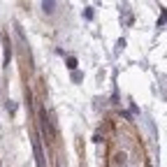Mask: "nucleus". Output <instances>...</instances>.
<instances>
[{"label": "nucleus", "mask_w": 167, "mask_h": 167, "mask_svg": "<svg viewBox=\"0 0 167 167\" xmlns=\"http://www.w3.org/2000/svg\"><path fill=\"white\" fill-rule=\"evenodd\" d=\"M42 7H44V12H53V3H44Z\"/></svg>", "instance_id": "nucleus-5"}, {"label": "nucleus", "mask_w": 167, "mask_h": 167, "mask_svg": "<svg viewBox=\"0 0 167 167\" xmlns=\"http://www.w3.org/2000/svg\"><path fill=\"white\" fill-rule=\"evenodd\" d=\"M40 125H42V132L46 135V142H56V130H53V121L46 118V111L40 109Z\"/></svg>", "instance_id": "nucleus-1"}, {"label": "nucleus", "mask_w": 167, "mask_h": 167, "mask_svg": "<svg viewBox=\"0 0 167 167\" xmlns=\"http://www.w3.org/2000/svg\"><path fill=\"white\" fill-rule=\"evenodd\" d=\"M33 148H35V160H37V167H44V153H42V146H40L37 139L33 142Z\"/></svg>", "instance_id": "nucleus-2"}, {"label": "nucleus", "mask_w": 167, "mask_h": 167, "mask_svg": "<svg viewBox=\"0 0 167 167\" xmlns=\"http://www.w3.org/2000/svg\"><path fill=\"white\" fill-rule=\"evenodd\" d=\"M114 165H125V156L123 153H116L114 156Z\"/></svg>", "instance_id": "nucleus-3"}, {"label": "nucleus", "mask_w": 167, "mask_h": 167, "mask_svg": "<svg viewBox=\"0 0 167 167\" xmlns=\"http://www.w3.org/2000/svg\"><path fill=\"white\" fill-rule=\"evenodd\" d=\"M67 65H70V67L74 70V67H77V61H74V58H67Z\"/></svg>", "instance_id": "nucleus-6"}, {"label": "nucleus", "mask_w": 167, "mask_h": 167, "mask_svg": "<svg viewBox=\"0 0 167 167\" xmlns=\"http://www.w3.org/2000/svg\"><path fill=\"white\" fill-rule=\"evenodd\" d=\"M7 111H9V114H14V111H16V105H14V102H12V100H9V102H7Z\"/></svg>", "instance_id": "nucleus-4"}]
</instances>
